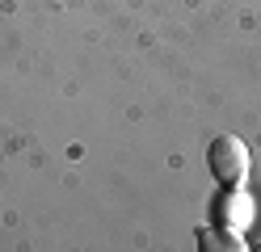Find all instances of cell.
I'll return each mask as SVG.
<instances>
[{
	"instance_id": "obj_1",
	"label": "cell",
	"mask_w": 261,
	"mask_h": 252,
	"mask_svg": "<svg viewBox=\"0 0 261 252\" xmlns=\"http://www.w3.org/2000/svg\"><path fill=\"white\" fill-rule=\"evenodd\" d=\"M206 164H211V177H215L223 189L227 185H244L253 173V151L244 139L236 134H219V139H211L206 147Z\"/></svg>"
},
{
	"instance_id": "obj_2",
	"label": "cell",
	"mask_w": 261,
	"mask_h": 252,
	"mask_svg": "<svg viewBox=\"0 0 261 252\" xmlns=\"http://www.w3.org/2000/svg\"><path fill=\"white\" fill-rule=\"evenodd\" d=\"M253 214H257V206H253V198L244 193V185H227V193L215 202V223H223V227H249L253 223Z\"/></svg>"
},
{
	"instance_id": "obj_3",
	"label": "cell",
	"mask_w": 261,
	"mask_h": 252,
	"mask_svg": "<svg viewBox=\"0 0 261 252\" xmlns=\"http://www.w3.org/2000/svg\"><path fill=\"white\" fill-rule=\"evenodd\" d=\"M202 248H206V252H244L249 244H244V231H240V227L215 223V227L202 231Z\"/></svg>"
}]
</instances>
